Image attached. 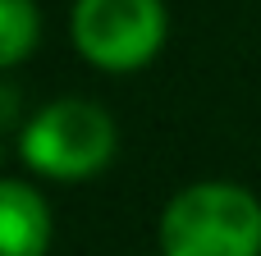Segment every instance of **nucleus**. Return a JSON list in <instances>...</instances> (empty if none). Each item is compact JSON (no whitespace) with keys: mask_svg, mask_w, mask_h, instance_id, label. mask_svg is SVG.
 Listing matches in <instances>:
<instances>
[{"mask_svg":"<svg viewBox=\"0 0 261 256\" xmlns=\"http://www.w3.org/2000/svg\"><path fill=\"white\" fill-rule=\"evenodd\" d=\"M46 243H50L46 202L18 179L0 183V256H46Z\"/></svg>","mask_w":261,"mask_h":256,"instance_id":"nucleus-4","label":"nucleus"},{"mask_svg":"<svg viewBox=\"0 0 261 256\" xmlns=\"http://www.w3.org/2000/svg\"><path fill=\"white\" fill-rule=\"evenodd\" d=\"M165 41V5L161 0H78L73 5V46L110 69H142Z\"/></svg>","mask_w":261,"mask_h":256,"instance_id":"nucleus-3","label":"nucleus"},{"mask_svg":"<svg viewBox=\"0 0 261 256\" xmlns=\"http://www.w3.org/2000/svg\"><path fill=\"white\" fill-rule=\"evenodd\" d=\"M18 151L46 179H87L115 156V124L92 101H50L28 119Z\"/></svg>","mask_w":261,"mask_h":256,"instance_id":"nucleus-2","label":"nucleus"},{"mask_svg":"<svg viewBox=\"0 0 261 256\" xmlns=\"http://www.w3.org/2000/svg\"><path fill=\"white\" fill-rule=\"evenodd\" d=\"M165 256H261V202L239 183H193L161 215Z\"/></svg>","mask_w":261,"mask_h":256,"instance_id":"nucleus-1","label":"nucleus"},{"mask_svg":"<svg viewBox=\"0 0 261 256\" xmlns=\"http://www.w3.org/2000/svg\"><path fill=\"white\" fill-rule=\"evenodd\" d=\"M37 41V9L32 0H0V60L18 64Z\"/></svg>","mask_w":261,"mask_h":256,"instance_id":"nucleus-5","label":"nucleus"}]
</instances>
